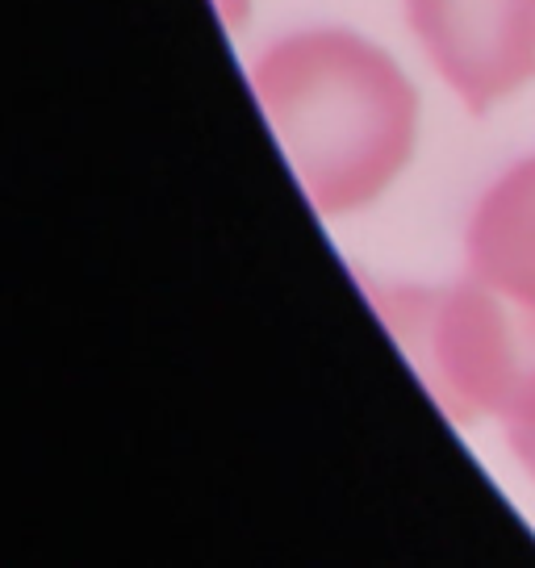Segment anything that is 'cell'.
Segmentation results:
<instances>
[{"label": "cell", "instance_id": "6da1fadb", "mask_svg": "<svg viewBox=\"0 0 535 568\" xmlns=\"http://www.w3.org/2000/svg\"><path fill=\"white\" fill-rule=\"evenodd\" d=\"M251 89L289 172L322 217L369 210L418 146V89L373 38L310 26L268 42Z\"/></svg>", "mask_w": 535, "mask_h": 568}, {"label": "cell", "instance_id": "7a4b0ae2", "mask_svg": "<svg viewBox=\"0 0 535 568\" xmlns=\"http://www.w3.org/2000/svg\"><path fill=\"white\" fill-rule=\"evenodd\" d=\"M369 297L456 423L535 426V305L468 276L444 288L369 284Z\"/></svg>", "mask_w": 535, "mask_h": 568}, {"label": "cell", "instance_id": "3957f363", "mask_svg": "<svg viewBox=\"0 0 535 568\" xmlns=\"http://www.w3.org/2000/svg\"><path fill=\"white\" fill-rule=\"evenodd\" d=\"M431 71L468 113L535 80V0H402Z\"/></svg>", "mask_w": 535, "mask_h": 568}, {"label": "cell", "instance_id": "277c9868", "mask_svg": "<svg viewBox=\"0 0 535 568\" xmlns=\"http://www.w3.org/2000/svg\"><path fill=\"white\" fill-rule=\"evenodd\" d=\"M464 276L535 305V155L511 163L468 213Z\"/></svg>", "mask_w": 535, "mask_h": 568}, {"label": "cell", "instance_id": "5b68a950", "mask_svg": "<svg viewBox=\"0 0 535 568\" xmlns=\"http://www.w3.org/2000/svg\"><path fill=\"white\" fill-rule=\"evenodd\" d=\"M502 435H506V447H511L515 464L523 468V477L535 485V426H511Z\"/></svg>", "mask_w": 535, "mask_h": 568}, {"label": "cell", "instance_id": "8992f818", "mask_svg": "<svg viewBox=\"0 0 535 568\" xmlns=\"http://www.w3.org/2000/svg\"><path fill=\"white\" fill-rule=\"evenodd\" d=\"M214 9L226 30H243L251 21V0H214Z\"/></svg>", "mask_w": 535, "mask_h": 568}]
</instances>
